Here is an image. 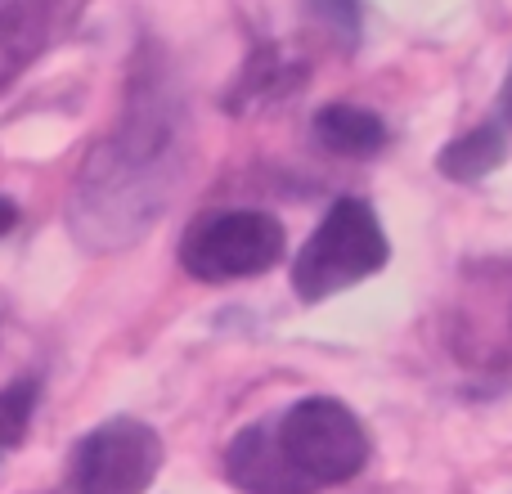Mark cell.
<instances>
[{
  "instance_id": "obj_9",
  "label": "cell",
  "mask_w": 512,
  "mask_h": 494,
  "mask_svg": "<svg viewBox=\"0 0 512 494\" xmlns=\"http://www.w3.org/2000/svg\"><path fill=\"white\" fill-rule=\"evenodd\" d=\"M225 477L243 494H315L283 463L279 445H274V432H270V418L243 427L230 441V450H225Z\"/></svg>"
},
{
  "instance_id": "obj_15",
  "label": "cell",
  "mask_w": 512,
  "mask_h": 494,
  "mask_svg": "<svg viewBox=\"0 0 512 494\" xmlns=\"http://www.w3.org/2000/svg\"><path fill=\"white\" fill-rule=\"evenodd\" d=\"M14 225H18V207H14V198L0 194V239H5V234L14 230Z\"/></svg>"
},
{
  "instance_id": "obj_6",
  "label": "cell",
  "mask_w": 512,
  "mask_h": 494,
  "mask_svg": "<svg viewBox=\"0 0 512 494\" xmlns=\"http://www.w3.org/2000/svg\"><path fill=\"white\" fill-rule=\"evenodd\" d=\"M162 468V436L140 418H108L72 450L63 494H144Z\"/></svg>"
},
{
  "instance_id": "obj_7",
  "label": "cell",
  "mask_w": 512,
  "mask_h": 494,
  "mask_svg": "<svg viewBox=\"0 0 512 494\" xmlns=\"http://www.w3.org/2000/svg\"><path fill=\"white\" fill-rule=\"evenodd\" d=\"M81 0H0V90L77 18Z\"/></svg>"
},
{
  "instance_id": "obj_1",
  "label": "cell",
  "mask_w": 512,
  "mask_h": 494,
  "mask_svg": "<svg viewBox=\"0 0 512 494\" xmlns=\"http://www.w3.org/2000/svg\"><path fill=\"white\" fill-rule=\"evenodd\" d=\"M189 162V122L162 54H140L122 122L95 144L68 203V225L86 247L135 243L171 207Z\"/></svg>"
},
{
  "instance_id": "obj_4",
  "label": "cell",
  "mask_w": 512,
  "mask_h": 494,
  "mask_svg": "<svg viewBox=\"0 0 512 494\" xmlns=\"http://www.w3.org/2000/svg\"><path fill=\"white\" fill-rule=\"evenodd\" d=\"M270 432L283 463L315 494L360 477L369 463V432L355 418V409H346L333 396L297 400L279 418H270Z\"/></svg>"
},
{
  "instance_id": "obj_11",
  "label": "cell",
  "mask_w": 512,
  "mask_h": 494,
  "mask_svg": "<svg viewBox=\"0 0 512 494\" xmlns=\"http://www.w3.org/2000/svg\"><path fill=\"white\" fill-rule=\"evenodd\" d=\"M512 153V135L490 117V122L463 131L459 140H450L441 153H436V171L454 185H477V180L495 176Z\"/></svg>"
},
{
  "instance_id": "obj_8",
  "label": "cell",
  "mask_w": 512,
  "mask_h": 494,
  "mask_svg": "<svg viewBox=\"0 0 512 494\" xmlns=\"http://www.w3.org/2000/svg\"><path fill=\"white\" fill-rule=\"evenodd\" d=\"M310 81V63L288 54L283 45L265 41L243 59L239 77L225 86V99L221 108L225 113H252V108H265V104H283L292 90H301Z\"/></svg>"
},
{
  "instance_id": "obj_2",
  "label": "cell",
  "mask_w": 512,
  "mask_h": 494,
  "mask_svg": "<svg viewBox=\"0 0 512 494\" xmlns=\"http://www.w3.org/2000/svg\"><path fill=\"white\" fill-rule=\"evenodd\" d=\"M450 355L486 382H512V256H486L459 270L445 306Z\"/></svg>"
},
{
  "instance_id": "obj_14",
  "label": "cell",
  "mask_w": 512,
  "mask_h": 494,
  "mask_svg": "<svg viewBox=\"0 0 512 494\" xmlns=\"http://www.w3.org/2000/svg\"><path fill=\"white\" fill-rule=\"evenodd\" d=\"M495 122L504 126V131L512 135V63H508V77L504 86H499V108H495Z\"/></svg>"
},
{
  "instance_id": "obj_10",
  "label": "cell",
  "mask_w": 512,
  "mask_h": 494,
  "mask_svg": "<svg viewBox=\"0 0 512 494\" xmlns=\"http://www.w3.org/2000/svg\"><path fill=\"white\" fill-rule=\"evenodd\" d=\"M310 131L319 149H328L333 158H378L391 144L387 122L360 104H324L310 117Z\"/></svg>"
},
{
  "instance_id": "obj_5",
  "label": "cell",
  "mask_w": 512,
  "mask_h": 494,
  "mask_svg": "<svg viewBox=\"0 0 512 494\" xmlns=\"http://www.w3.org/2000/svg\"><path fill=\"white\" fill-rule=\"evenodd\" d=\"M288 252L279 216L261 207H230V212H207L194 221L180 239V265L198 283H230V279H256L274 270Z\"/></svg>"
},
{
  "instance_id": "obj_12",
  "label": "cell",
  "mask_w": 512,
  "mask_h": 494,
  "mask_svg": "<svg viewBox=\"0 0 512 494\" xmlns=\"http://www.w3.org/2000/svg\"><path fill=\"white\" fill-rule=\"evenodd\" d=\"M36 400H41V382L36 378H18L0 391V459H5L14 445H23L27 427H32Z\"/></svg>"
},
{
  "instance_id": "obj_13",
  "label": "cell",
  "mask_w": 512,
  "mask_h": 494,
  "mask_svg": "<svg viewBox=\"0 0 512 494\" xmlns=\"http://www.w3.org/2000/svg\"><path fill=\"white\" fill-rule=\"evenodd\" d=\"M301 5H306V14L315 18V23L324 27L346 54L360 50V32H364L360 0H301Z\"/></svg>"
},
{
  "instance_id": "obj_3",
  "label": "cell",
  "mask_w": 512,
  "mask_h": 494,
  "mask_svg": "<svg viewBox=\"0 0 512 494\" xmlns=\"http://www.w3.org/2000/svg\"><path fill=\"white\" fill-rule=\"evenodd\" d=\"M387 261L391 243L373 203L360 194H342L324 212V221L315 225V234L297 252V261H292V292L306 306H319V301L378 274Z\"/></svg>"
}]
</instances>
